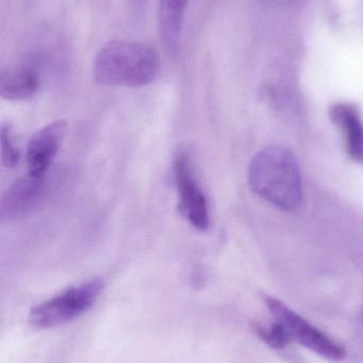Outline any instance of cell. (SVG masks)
Returning a JSON list of instances; mask_svg holds the SVG:
<instances>
[{"instance_id":"cell-1","label":"cell","mask_w":363,"mask_h":363,"mask_svg":"<svg viewBox=\"0 0 363 363\" xmlns=\"http://www.w3.org/2000/svg\"><path fill=\"white\" fill-rule=\"evenodd\" d=\"M249 182L255 194L283 211H294L302 202L300 165L283 147H268L256 155L249 165Z\"/></svg>"},{"instance_id":"cell-2","label":"cell","mask_w":363,"mask_h":363,"mask_svg":"<svg viewBox=\"0 0 363 363\" xmlns=\"http://www.w3.org/2000/svg\"><path fill=\"white\" fill-rule=\"evenodd\" d=\"M160 70L155 48L136 40H112L94 60L93 74L102 86L140 87L151 84Z\"/></svg>"},{"instance_id":"cell-3","label":"cell","mask_w":363,"mask_h":363,"mask_svg":"<svg viewBox=\"0 0 363 363\" xmlns=\"http://www.w3.org/2000/svg\"><path fill=\"white\" fill-rule=\"evenodd\" d=\"M104 287L102 279H94L68 288L34 306L29 313V323L32 328L46 330L72 321L94 306Z\"/></svg>"},{"instance_id":"cell-4","label":"cell","mask_w":363,"mask_h":363,"mask_svg":"<svg viewBox=\"0 0 363 363\" xmlns=\"http://www.w3.org/2000/svg\"><path fill=\"white\" fill-rule=\"evenodd\" d=\"M264 301L275 320L287 328L292 340L298 341L307 349L332 362H341L347 357L343 345L311 325L283 302L270 296H264Z\"/></svg>"},{"instance_id":"cell-5","label":"cell","mask_w":363,"mask_h":363,"mask_svg":"<svg viewBox=\"0 0 363 363\" xmlns=\"http://www.w3.org/2000/svg\"><path fill=\"white\" fill-rule=\"evenodd\" d=\"M174 179L178 194L179 211L194 228L206 230L210 225L208 202L187 151H178L175 157Z\"/></svg>"},{"instance_id":"cell-6","label":"cell","mask_w":363,"mask_h":363,"mask_svg":"<svg viewBox=\"0 0 363 363\" xmlns=\"http://www.w3.org/2000/svg\"><path fill=\"white\" fill-rule=\"evenodd\" d=\"M44 177L28 174L11 184L0 201V216L4 221H14L31 213L44 196Z\"/></svg>"},{"instance_id":"cell-7","label":"cell","mask_w":363,"mask_h":363,"mask_svg":"<svg viewBox=\"0 0 363 363\" xmlns=\"http://www.w3.org/2000/svg\"><path fill=\"white\" fill-rule=\"evenodd\" d=\"M66 131L67 125L65 121H57L34 134L27 149L29 174L44 177L63 144Z\"/></svg>"},{"instance_id":"cell-8","label":"cell","mask_w":363,"mask_h":363,"mask_svg":"<svg viewBox=\"0 0 363 363\" xmlns=\"http://www.w3.org/2000/svg\"><path fill=\"white\" fill-rule=\"evenodd\" d=\"M189 0H160L158 27L166 50L173 55L180 52L183 23Z\"/></svg>"},{"instance_id":"cell-9","label":"cell","mask_w":363,"mask_h":363,"mask_svg":"<svg viewBox=\"0 0 363 363\" xmlns=\"http://www.w3.org/2000/svg\"><path fill=\"white\" fill-rule=\"evenodd\" d=\"M330 118L345 136L347 155L363 163V121L359 111L352 104H335L330 108Z\"/></svg>"},{"instance_id":"cell-10","label":"cell","mask_w":363,"mask_h":363,"mask_svg":"<svg viewBox=\"0 0 363 363\" xmlns=\"http://www.w3.org/2000/svg\"><path fill=\"white\" fill-rule=\"evenodd\" d=\"M40 87L38 74L32 68L13 67L0 74V95L10 101L30 99Z\"/></svg>"},{"instance_id":"cell-11","label":"cell","mask_w":363,"mask_h":363,"mask_svg":"<svg viewBox=\"0 0 363 363\" xmlns=\"http://www.w3.org/2000/svg\"><path fill=\"white\" fill-rule=\"evenodd\" d=\"M254 330L256 334L266 343L270 345L273 349L281 350L287 347L291 343L292 338L290 336L289 332L287 328L281 323L276 321L270 328H266L264 325L259 323H253Z\"/></svg>"},{"instance_id":"cell-12","label":"cell","mask_w":363,"mask_h":363,"mask_svg":"<svg viewBox=\"0 0 363 363\" xmlns=\"http://www.w3.org/2000/svg\"><path fill=\"white\" fill-rule=\"evenodd\" d=\"M0 146H1V162L4 167H16L17 164L19 163V159H21V153L15 146L12 130L9 125H1Z\"/></svg>"},{"instance_id":"cell-13","label":"cell","mask_w":363,"mask_h":363,"mask_svg":"<svg viewBox=\"0 0 363 363\" xmlns=\"http://www.w3.org/2000/svg\"><path fill=\"white\" fill-rule=\"evenodd\" d=\"M131 1L132 8L138 12V11L142 10L144 8L145 4L148 0H130Z\"/></svg>"}]
</instances>
